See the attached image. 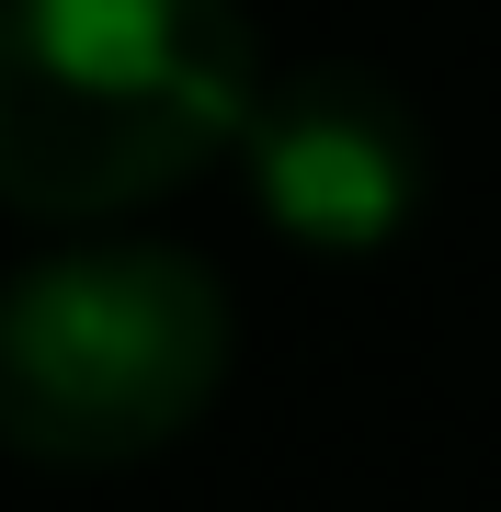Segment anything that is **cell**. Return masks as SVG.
I'll return each instance as SVG.
<instances>
[{
  "instance_id": "2",
  "label": "cell",
  "mask_w": 501,
  "mask_h": 512,
  "mask_svg": "<svg viewBox=\"0 0 501 512\" xmlns=\"http://www.w3.org/2000/svg\"><path fill=\"white\" fill-rule=\"evenodd\" d=\"M228 387V285L171 239H69L0 285V444L35 467H137Z\"/></svg>"
},
{
  "instance_id": "1",
  "label": "cell",
  "mask_w": 501,
  "mask_h": 512,
  "mask_svg": "<svg viewBox=\"0 0 501 512\" xmlns=\"http://www.w3.org/2000/svg\"><path fill=\"white\" fill-rule=\"evenodd\" d=\"M262 35L240 0H0V205L126 217L240 160Z\"/></svg>"
},
{
  "instance_id": "3",
  "label": "cell",
  "mask_w": 501,
  "mask_h": 512,
  "mask_svg": "<svg viewBox=\"0 0 501 512\" xmlns=\"http://www.w3.org/2000/svg\"><path fill=\"white\" fill-rule=\"evenodd\" d=\"M251 205L297 251H388L422 217V114L376 69L319 57L297 80H262L251 137H240Z\"/></svg>"
}]
</instances>
